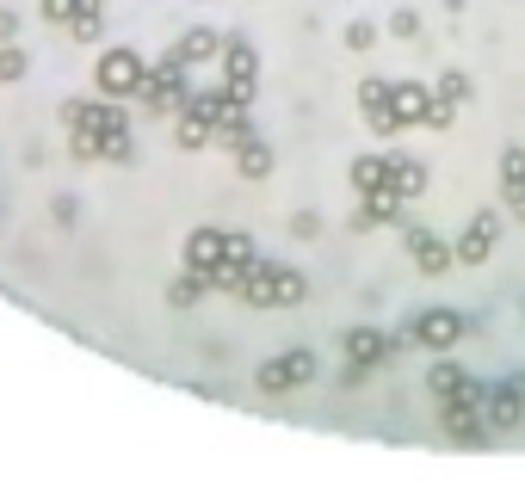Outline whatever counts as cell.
Wrapping results in <instances>:
<instances>
[{"label": "cell", "mask_w": 525, "mask_h": 481, "mask_svg": "<svg viewBox=\"0 0 525 481\" xmlns=\"http://www.w3.org/2000/svg\"><path fill=\"white\" fill-rule=\"evenodd\" d=\"M62 130H68V161H105V167H130L136 142H130V118L118 111V99H68L62 105Z\"/></svg>", "instance_id": "cell-1"}, {"label": "cell", "mask_w": 525, "mask_h": 481, "mask_svg": "<svg viewBox=\"0 0 525 481\" xmlns=\"http://www.w3.org/2000/svg\"><path fill=\"white\" fill-rule=\"evenodd\" d=\"M309 296V278L297 266H278V259H248L241 266V284H235V303H248V309H297Z\"/></svg>", "instance_id": "cell-2"}, {"label": "cell", "mask_w": 525, "mask_h": 481, "mask_svg": "<svg viewBox=\"0 0 525 481\" xmlns=\"http://www.w3.org/2000/svg\"><path fill=\"white\" fill-rule=\"evenodd\" d=\"M143 74H149L143 56H136L130 44H112V50H99V62H93V87H99V99H136Z\"/></svg>", "instance_id": "cell-3"}, {"label": "cell", "mask_w": 525, "mask_h": 481, "mask_svg": "<svg viewBox=\"0 0 525 481\" xmlns=\"http://www.w3.org/2000/svg\"><path fill=\"white\" fill-rule=\"evenodd\" d=\"M186 74H192V68H180V56H161V62H149L143 87H136L143 111H180V105L192 99V81H186Z\"/></svg>", "instance_id": "cell-4"}, {"label": "cell", "mask_w": 525, "mask_h": 481, "mask_svg": "<svg viewBox=\"0 0 525 481\" xmlns=\"http://www.w3.org/2000/svg\"><path fill=\"white\" fill-rule=\"evenodd\" d=\"M439 432L458 444V451H482L488 438V420H482V401L476 395H458V401H439Z\"/></svg>", "instance_id": "cell-5"}, {"label": "cell", "mask_w": 525, "mask_h": 481, "mask_svg": "<svg viewBox=\"0 0 525 481\" xmlns=\"http://www.w3.org/2000/svg\"><path fill=\"white\" fill-rule=\"evenodd\" d=\"M303 383H315V352H303V346L278 352V358H266V364L254 370V389H260V395H291V389H303Z\"/></svg>", "instance_id": "cell-6"}, {"label": "cell", "mask_w": 525, "mask_h": 481, "mask_svg": "<svg viewBox=\"0 0 525 481\" xmlns=\"http://www.w3.org/2000/svg\"><path fill=\"white\" fill-rule=\"evenodd\" d=\"M217 68H223V87H229V99H241L248 105L254 99V87H260V56H254V44L241 31H229L223 37V56H217Z\"/></svg>", "instance_id": "cell-7"}, {"label": "cell", "mask_w": 525, "mask_h": 481, "mask_svg": "<svg viewBox=\"0 0 525 481\" xmlns=\"http://www.w3.org/2000/svg\"><path fill=\"white\" fill-rule=\"evenodd\" d=\"M464 333H470V315H464V309H427V315H414L408 340H414L420 352H451Z\"/></svg>", "instance_id": "cell-8"}, {"label": "cell", "mask_w": 525, "mask_h": 481, "mask_svg": "<svg viewBox=\"0 0 525 481\" xmlns=\"http://www.w3.org/2000/svg\"><path fill=\"white\" fill-rule=\"evenodd\" d=\"M402 346H414L408 333H383V327H346L340 333V352L353 358V364H365V370H377V364H390Z\"/></svg>", "instance_id": "cell-9"}, {"label": "cell", "mask_w": 525, "mask_h": 481, "mask_svg": "<svg viewBox=\"0 0 525 481\" xmlns=\"http://www.w3.org/2000/svg\"><path fill=\"white\" fill-rule=\"evenodd\" d=\"M495 241H501V210H476L451 253H458V266H488V259H495Z\"/></svg>", "instance_id": "cell-10"}, {"label": "cell", "mask_w": 525, "mask_h": 481, "mask_svg": "<svg viewBox=\"0 0 525 481\" xmlns=\"http://www.w3.org/2000/svg\"><path fill=\"white\" fill-rule=\"evenodd\" d=\"M482 420H488V432H519L525 426V377H501L495 389H488Z\"/></svg>", "instance_id": "cell-11"}, {"label": "cell", "mask_w": 525, "mask_h": 481, "mask_svg": "<svg viewBox=\"0 0 525 481\" xmlns=\"http://www.w3.org/2000/svg\"><path fill=\"white\" fill-rule=\"evenodd\" d=\"M427 395H433V401H458V395L488 401V383H476L458 358H439V352H433V364H427Z\"/></svg>", "instance_id": "cell-12"}, {"label": "cell", "mask_w": 525, "mask_h": 481, "mask_svg": "<svg viewBox=\"0 0 525 481\" xmlns=\"http://www.w3.org/2000/svg\"><path fill=\"white\" fill-rule=\"evenodd\" d=\"M359 118L377 130V136H396V111H390V81H377V74H365L359 81Z\"/></svg>", "instance_id": "cell-13"}, {"label": "cell", "mask_w": 525, "mask_h": 481, "mask_svg": "<svg viewBox=\"0 0 525 481\" xmlns=\"http://www.w3.org/2000/svg\"><path fill=\"white\" fill-rule=\"evenodd\" d=\"M390 111H396V124H402V130L427 124V111H433V87H427V81H390Z\"/></svg>", "instance_id": "cell-14"}, {"label": "cell", "mask_w": 525, "mask_h": 481, "mask_svg": "<svg viewBox=\"0 0 525 481\" xmlns=\"http://www.w3.org/2000/svg\"><path fill=\"white\" fill-rule=\"evenodd\" d=\"M167 56H180V68L217 62V56H223V31H210V25H192V31H180V37L167 44Z\"/></svg>", "instance_id": "cell-15"}, {"label": "cell", "mask_w": 525, "mask_h": 481, "mask_svg": "<svg viewBox=\"0 0 525 481\" xmlns=\"http://www.w3.org/2000/svg\"><path fill=\"white\" fill-rule=\"evenodd\" d=\"M408 259H414V266L427 272V278H445L451 266H458V253H451L433 229H408Z\"/></svg>", "instance_id": "cell-16"}, {"label": "cell", "mask_w": 525, "mask_h": 481, "mask_svg": "<svg viewBox=\"0 0 525 481\" xmlns=\"http://www.w3.org/2000/svg\"><path fill=\"white\" fill-rule=\"evenodd\" d=\"M402 210H408V198L396 192V185H377V192H365L359 198V229H383V222H402Z\"/></svg>", "instance_id": "cell-17"}, {"label": "cell", "mask_w": 525, "mask_h": 481, "mask_svg": "<svg viewBox=\"0 0 525 481\" xmlns=\"http://www.w3.org/2000/svg\"><path fill=\"white\" fill-rule=\"evenodd\" d=\"M223 253H229V229H192L186 235V272H210V266H223Z\"/></svg>", "instance_id": "cell-18"}, {"label": "cell", "mask_w": 525, "mask_h": 481, "mask_svg": "<svg viewBox=\"0 0 525 481\" xmlns=\"http://www.w3.org/2000/svg\"><path fill=\"white\" fill-rule=\"evenodd\" d=\"M390 185H396V192L414 204V198L433 185V173H427V161H420V155H390Z\"/></svg>", "instance_id": "cell-19"}, {"label": "cell", "mask_w": 525, "mask_h": 481, "mask_svg": "<svg viewBox=\"0 0 525 481\" xmlns=\"http://www.w3.org/2000/svg\"><path fill=\"white\" fill-rule=\"evenodd\" d=\"M229 161H235L241 179H266V173H272V148H266L260 136H241V142L229 148Z\"/></svg>", "instance_id": "cell-20"}, {"label": "cell", "mask_w": 525, "mask_h": 481, "mask_svg": "<svg viewBox=\"0 0 525 481\" xmlns=\"http://www.w3.org/2000/svg\"><path fill=\"white\" fill-rule=\"evenodd\" d=\"M346 179H353V192H377V185H390V155H359L353 167H346Z\"/></svg>", "instance_id": "cell-21"}, {"label": "cell", "mask_w": 525, "mask_h": 481, "mask_svg": "<svg viewBox=\"0 0 525 481\" xmlns=\"http://www.w3.org/2000/svg\"><path fill=\"white\" fill-rule=\"evenodd\" d=\"M105 0H81V13L75 19H68V37H75V44H99V37H105Z\"/></svg>", "instance_id": "cell-22"}, {"label": "cell", "mask_w": 525, "mask_h": 481, "mask_svg": "<svg viewBox=\"0 0 525 481\" xmlns=\"http://www.w3.org/2000/svg\"><path fill=\"white\" fill-rule=\"evenodd\" d=\"M433 93H439L445 105H458V111H464V105L476 99V81H470V74H464V68H445V74H439V87H433Z\"/></svg>", "instance_id": "cell-23"}, {"label": "cell", "mask_w": 525, "mask_h": 481, "mask_svg": "<svg viewBox=\"0 0 525 481\" xmlns=\"http://www.w3.org/2000/svg\"><path fill=\"white\" fill-rule=\"evenodd\" d=\"M31 74V50L25 44H0V87H19Z\"/></svg>", "instance_id": "cell-24"}, {"label": "cell", "mask_w": 525, "mask_h": 481, "mask_svg": "<svg viewBox=\"0 0 525 481\" xmlns=\"http://www.w3.org/2000/svg\"><path fill=\"white\" fill-rule=\"evenodd\" d=\"M173 142H180V148H204V142H217V130H210L204 118H192V111H180V124H173Z\"/></svg>", "instance_id": "cell-25"}, {"label": "cell", "mask_w": 525, "mask_h": 481, "mask_svg": "<svg viewBox=\"0 0 525 481\" xmlns=\"http://www.w3.org/2000/svg\"><path fill=\"white\" fill-rule=\"evenodd\" d=\"M501 192H507V198H519V192H525V148H519V142L501 155Z\"/></svg>", "instance_id": "cell-26"}, {"label": "cell", "mask_w": 525, "mask_h": 481, "mask_svg": "<svg viewBox=\"0 0 525 481\" xmlns=\"http://www.w3.org/2000/svg\"><path fill=\"white\" fill-rule=\"evenodd\" d=\"M241 136H254V118H248V105H229V118L217 124V142H223V148H235Z\"/></svg>", "instance_id": "cell-27"}, {"label": "cell", "mask_w": 525, "mask_h": 481, "mask_svg": "<svg viewBox=\"0 0 525 481\" xmlns=\"http://www.w3.org/2000/svg\"><path fill=\"white\" fill-rule=\"evenodd\" d=\"M204 290H210V284H204L198 272H186V278H173V284H167V303H173V309H192Z\"/></svg>", "instance_id": "cell-28"}, {"label": "cell", "mask_w": 525, "mask_h": 481, "mask_svg": "<svg viewBox=\"0 0 525 481\" xmlns=\"http://www.w3.org/2000/svg\"><path fill=\"white\" fill-rule=\"evenodd\" d=\"M75 13H81V0H38V19H44V25H62V31H68V19H75Z\"/></svg>", "instance_id": "cell-29"}, {"label": "cell", "mask_w": 525, "mask_h": 481, "mask_svg": "<svg viewBox=\"0 0 525 481\" xmlns=\"http://www.w3.org/2000/svg\"><path fill=\"white\" fill-rule=\"evenodd\" d=\"M377 44V19H353V25H346V50H353V56H365Z\"/></svg>", "instance_id": "cell-30"}, {"label": "cell", "mask_w": 525, "mask_h": 481, "mask_svg": "<svg viewBox=\"0 0 525 481\" xmlns=\"http://www.w3.org/2000/svg\"><path fill=\"white\" fill-rule=\"evenodd\" d=\"M19 25H25L19 7H0V44H19Z\"/></svg>", "instance_id": "cell-31"}, {"label": "cell", "mask_w": 525, "mask_h": 481, "mask_svg": "<svg viewBox=\"0 0 525 481\" xmlns=\"http://www.w3.org/2000/svg\"><path fill=\"white\" fill-rule=\"evenodd\" d=\"M291 235H297V241H315V235H322V216H309V210L291 216Z\"/></svg>", "instance_id": "cell-32"}, {"label": "cell", "mask_w": 525, "mask_h": 481, "mask_svg": "<svg viewBox=\"0 0 525 481\" xmlns=\"http://www.w3.org/2000/svg\"><path fill=\"white\" fill-rule=\"evenodd\" d=\"M390 31H396V37H420V13H414V7H402V13L390 19Z\"/></svg>", "instance_id": "cell-33"}, {"label": "cell", "mask_w": 525, "mask_h": 481, "mask_svg": "<svg viewBox=\"0 0 525 481\" xmlns=\"http://www.w3.org/2000/svg\"><path fill=\"white\" fill-rule=\"evenodd\" d=\"M50 210H56V222H62V229H75V216H81V204H75V198H56Z\"/></svg>", "instance_id": "cell-34"}, {"label": "cell", "mask_w": 525, "mask_h": 481, "mask_svg": "<svg viewBox=\"0 0 525 481\" xmlns=\"http://www.w3.org/2000/svg\"><path fill=\"white\" fill-rule=\"evenodd\" d=\"M507 210H513V216L525 222V192H519V198H507Z\"/></svg>", "instance_id": "cell-35"}, {"label": "cell", "mask_w": 525, "mask_h": 481, "mask_svg": "<svg viewBox=\"0 0 525 481\" xmlns=\"http://www.w3.org/2000/svg\"><path fill=\"white\" fill-rule=\"evenodd\" d=\"M519 309H525V296H519Z\"/></svg>", "instance_id": "cell-36"}]
</instances>
